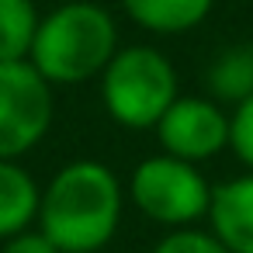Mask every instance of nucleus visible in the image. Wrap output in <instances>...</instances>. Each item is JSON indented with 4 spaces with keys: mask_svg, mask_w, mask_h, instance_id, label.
<instances>
[{
    "mask_svg": "<svg viewBox=\"0 0 253 253\" xmlns=\"http://www.w3.org/2000/svg\"><path fill=\"white\" fill-rule=\"evenodd\" d=\"M125 184L101 160H70L42 187L35 225L59 253H97L118 236Z\"/></svg>",
    "mask_w": 253,
    "mask_h": 253,
    "instance_id": "1",
    "label": "nucleus"
},
{
    "mask_svg": "<svg viewBox=\"0 0 253 253\" xmlns=\"http://www.w3.org/2000/svg\"><path fill=\"white\" fill-rule=\"evenodd\" d=\"M118 49V21L108 7L94 0H59L39 21L28 63L52 87H77L97 80Z\"/></svg>",
    "mask_w": 253,
    "mask_h": 253,
    "instance_id": "2",
    "label": "nucleus"
},
{
    "mask_svg": "<svg viewBox=\"0 0 253 253\" xmlns=\"http://www.w3.org/2000/svg\"><path fill=\"white\" fill-rule=\"evenodd\" d=\"M101 104L115 125L132 132H153L163 111L177 101L180 80L167 52L156 45H125L97 77Z\"/></svg>",
    "mask_w": 253,
    "mask_h": 253,
    "instance_id": "3",
    "label": "nucleus"
},
{
    "mask_svg": "<svg viewBox=\"0 0 253 253\" xmlns=\"http://www.w3.org/2000/svg\"><path fill=\"white\" fill-rule=\"evenodd\" d=\"M125 198L139 208L142 218L163 229H180V225H198L208 215L211 184L198 163L177 160L170 153H156L135 163L125 184Z\"/></svg>",
    "mask_w": 253,
    "mask_h": 253,
    "instance_id": "4",
    "label": "nucleus"
},
{
    "mask_svg": "<svg viewBox=\"0 0 253 253\" xmlns=\"http://www.w3.org/2000/svg\"><path fill=\"white\" fill-rule=\"evenodd\" d=\"M56 87L28 63H0V160L28 156L52 128Z\"/></svg>",
    "mask_w": 253,
    "mask_h": 253,
    "instance_id": "5",
    "label": "nucleus"
},
{
    "mask_svg": "<svg viewBox=\"0 0 253 253\" xmlns=\"http://www.w3.org/2000/svg\"><path fill=\"white\" fill-rule=\"evenodd\" d=\"M153 132L160 153L201 167L205 160H215L222 149H229V111L208 94H177Z\"/></svg>",
    "mask_w": 253,
    "mask_h": 253,
    "instance_id": "6",
    "label": "nucleus"
},
{
    "mask_svg": "<svg viewBox=\"0 0 253 253\" xmlns=\"http://www.w3.org/2000/svg\"><path fill=\"white\" fill-rule=\"evenodd\" d=\"M205 222L229 253H253V170L211 187Z\"/></svg>",
    "mask_w": 253,
    "mask_h": 253,
    "instance_id": "7",
    "label": "nucleus"
},
{
    "mask_svg": "<svg viewBox=\"0 0 253 253\" xmlns=\"http://www.w3.org/2000/svg\"><path fill=\"white\" fill-rule=\"evenodd\" d=\"M42 187L21 160H0V239L18 236L39 218Z\"/></svg>",
    "mask_w": 253,
    "mask_h": 253,
    "instance_id": "8",
    "label": "nucleus"
},
{
    "mask_svg": "<svg viewBox=\"0 0 253 253\" xmlns=\"http://www.w3.org/2000/svg\"><path fill=\"white\" fill-rule=\"evenodd\" d=\"M132 25L153 35L194 32L215 7V0H118Z\"/></svg>",
    "mask_w": 253,
    "mask_h": 253,
    "instance_id": "9",
    "label": "nucleus"
},
{
    "mask_svg": "<svg viewBox=\"0 0 253 253\" xmlns=\"http://www.w3.org/2000/svg\"><path fill=\"white\" fill-rule=\"evenodd\" d=\"M205 90L218 104H243L253 94V49L250 45H229L222 49L208 70H205Z\"/></svg>",
    "mask_w": 253,
    "mask_h": 253,
    "instance_id": "10",
    "label": "nucleus"
},
{
    "mask_svg": "<svg viewBox=\"0 0 253 253\" xmlns=\"http://www.w3.org/2000/svg\"><path fill=\"white\" fill-rule=\"evenodd\" d=\"M39 21L35 0H0V63L28 59Z\"/></svg>",
    "mask_w": 253,
    "mask_h": 253,
    "instance_id": "11",
    "label": "nucleus"
},
{
    "mask_svg": "<svg viewBox=\"0 0 253 253\" xmlns=\"http://www.w3.org/2000/svg\"><path fill=\"white\" fill-rule=\"evenodd\" d=\"M149 253H229V246L211 229L180 225V229H167Z\"/></svg>",
    "mask_w": 253,
    "mask_h": 253,
    "instance_id": "12",
    "label": "nucleus"
},
{
    "mask_svg": "<svg viewBox=\"0 0 253 253\" xmlns=\"http://www.w3.org/2000/svg\"><path fill=\"white\" fill-rule=\"evenodd\" d=\"M229 149L246 170H253V94L229 111Z\"/></svg>",
    "mask_w": 253,
    "mask_h": 253,
    "instance_id": "13",
    "label": "nucleus"
},
{
    "mask_svg": "<svg viewBox=\"0 0 253 253\" xmlns=\"http://www.w3.org/2000/svg\"><path fill=\"white\" fill-rule=\"evenodd\" d=\"M0 253H59V250L39 225H32V229H25L18 236L0 239Z\"/></svg>",
    "mask_w": 253,
    "mask_h": 253,
    "instance_id": "14",
    "label": "nucleus"
},
{
    "mask_svg": "<svg viewBox=\"0 0 253 253\" xmlns=\"http://www.w3.org/2000/svg\"><path fill=\"white\" fill-rule=\"evenodd\" d=\"M97 253H108V250H97Z\"/></svg>",
    "mask_w": 253,
    "mask_h": 253,
    "instance_id": "15",
    "label": "nucleus"
},
{
    "mask_svg": "<svg viewBox=\"0 0 253 253\" xmlns=\"http://www.w3.org/2000/svg\"><path fill=\"white\" fill-rule=\"evenodd\" d=\"M250 49H253V42H250Z\"/></svg>",
    "mask_w": 253,
    "mask_h": 253,
    "instance_id": "16",
    "label": "nucleus"
}]
</instances>
